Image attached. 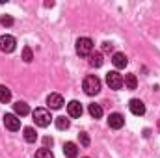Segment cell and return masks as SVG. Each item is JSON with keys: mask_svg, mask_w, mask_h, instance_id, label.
Listing matches in <instances>:
<instances>
[{"mask_svg": "<svg viewBox=\"0 0 160 158\" xmlns=\"http://www.w3.org/2000/svg\"><path fill=\"white\" fill-rule=\"evenodd\" d=\"M82 86H84V91H86V95H97V93L101 91V80L97 78L95 75H89V77H86Z\"/></svg>", "mask_w": 160, "mask_h": 158, "instance_id": "1", "label": "cell"}, {"mask_svg": "<svg viewBox=\"0 0 160 158\" xmlns=\"http://www.w3.org/2000/svg\"><path fill=\"white\" fill-rule=\"evenodd\" d=\"M32 117H34V121H36V125L38 126H48L50 125V112L48 110H45V108H36L34 112H32Z\"/></svg>", "mask_w": 160, "mask_h": 158, "instance_id": "2", "label": "cell"}, {"mask_svg": "<svg viewBox=\"0 0 160 158\" xmlns=\"http://www.w3.org/2000/svg\"><path fill=\"white\" fill-rule=\"evenodd\" d=\"M77 52H78V56H91L93 54V41L89 37H80L77 41Z\"/></svg>", "mask_w": 160, "mask_h": 158, "instance_id": "3", "label": "cell"}, {"mask_svg": "<svg viewBox=\"0 0 160 158\" xmlns=\"http://www.w3.org/2000/svg\"><path fill=\"white\" fill-rule=\"evenodd\" d=\"M106 84L110 86V89H121L123 87V77L118 71H110V73H106Z\"/></svg>", "mask_w": 160, "mask_h": 158, "instance_id": "4", "label": "cell"}, {"mask_svg": "<svg viewBox=\"0 0 160 158\" xmlns=\"http://www.w3.org/2000/svg\"><path fill=\"white\" fill-rule=\"evenodd\" d=\"M15 45H17V41L13 36H2L0 37V50L2 52H13Z\"/></svg>", "mask_w": 160, "mask_h": 158, "instance_id": "5", "label": "cell"}, {"mask_svg": "<svg viewBox=\"0 0 160 158\" xmlns=\"http://www.w3.org/2000/svg\"><path fill=\"white\" fill-rule=\"evenodd\" d=\"M47 104H48L50 110H60V108L63 106V97H62L60 93H50V95L47 97Z\"/></svg>", "mask_w": 160, "mask_h": 158, "instance_id": "6", "label": "cell"}, {"mask_svg": "<svg viewBox=\"0 0 160 158\" xmlns=\"http://www.w3.org/2000/svg\"><path fill=\"white\" fill-rule=\"evenodd\" d=\"M4 125H6V128H9V130H19V128H21V119L17 117L15 114H6V116H4Z\"/></svg>", "mask_w": 160, "mask_h": 158, "instance_id": "7", "label": "cell"}, {"mask_svg": "<svg viewBox=\"0 0 160 158\" xmlns=\"http://www.w3.org/2000/svg\"><path fill=\"white\" fill-rule=\"evenodd\" d=\"M128 108H130V112H132L134 116H143V114H145V104H143L140 99H132V101L128 102Z\"/></svg>", "mask_w": 160, "mask_h": 158, "instance_id": "8", "label": "cell"}, {"mask_svg": "<svg viewBox=\"0 0 160 158\" xmlns=\"http://www.w3.org/2000/svg\"><path fill=\"white\" fill-rule=\"evenodd\" d=\"M112 63H114L116 69H125L127 63H128V60H127V56H125L123 52H114V56H112Z\"/></svg>", "mask_w": 160, "mask_h": 158, "instance_id": "9", "label": "cell"}, {"mask_svg": "<svg viewBox=\"0 0 160 158\" xmlns=\"http://www.w3.org/2000/svg\"><path fill=\"white\" fill-rule=\"evenodd\" d=\"M123 125H125V117H123L121 114H110V117H108V126H110V128L119 130Z\"/></svg>", "mask_w": 160, "mask_h": 158, "instance_id": "10", "label": "cell"}, {"mask_svg": "<svg viewBox=\"0 0 160 158\" xmlns=\"http://www.w3.org/2000/svg\"><path fill=\"white\" fill-rule=\"evenodd\" d=\"M67 112H69L71 117H80L84 110H82V104H80L78 101H71V102L67 104Z\"/></svg>", "mask_w": 160, "mask_h": 158, "instance_id": "11", "label": "cell"}, {"mask_svg": "<svg viewBox=\"0 0 160 158\" xmlns=\"http://www.w3.org/2000/svg\"><path fill=\"white\" fill-rule=\"evenodd\" d=\"M63 153H65V156L67 158H77L78 156V147H77V143L67 141V143L63 145Z\"/></svg>", "mask_w": 160, "mask_h": 158, "instance_id": "12", "label": "cell"}, {"mask_svg": "<svg viewBox=\"0 0 160 158\" xmlns=\"http://www.w3.org/2000/svg\"><path fill=\"white\" fill-rule=\"evenodd\" d=\"M13 110H15V114H17V116H21V117L30 114V108H28V104H26V102H22V101L15 102V104H13Z\"/></svg>", "mask_w": 160, "mask_h": 158, "instance_id": "13", "label": "cell"}, {"mask_svg": "<svg viewBox=\"0 0 160 158\" xmlns=\"http://www.w3.org/2000/svg\"><path fill=\"white\" fill-rule=\"evenodd\" d=\"M88 112H89V116H91L93 119L102 117V108H101V104H95V102L89 104V106H88Z\"/></svg>", "mask_w": 160, "mask_h": 158, "instance_id": "14", "label": "cell"}, {"mask_svg": "<svg viewBox=\"0 0 160 158\" xmlns=\"http://www.w3.org/2000/svg\"><path fill=\"white\" fill-rule=\"evenodd\" d=\"M123 84H125L128 89H136V86H138V78H136V75H125Z\"/></svg>", "mask_w": 160, "mask_h": 158, "instance_id": "15", "label": "cell"}, {"mask_svg": "<svg viewBox=\"0 0 160 158\" xmlns=\"http://www.w3.org/2000/svg\"><path fill=\"white\" fill-rule=\"evenodd\" d=\"M89 65L91 67H101L102 65V54L101 52H93L89 56Z\"/></svg>", "mask_w": 160, "mask_h": 158, "instance_id": "16", "label": "cell"}, {"mask_svg": "<svg viewBox=\"0 0 160 158\" xmlns=\"http://www.w3.org/2000/svg\"><path fill=\"white\" fill-rule=\"evenodd\" d=\"M24 140H26L28 143H34V141L38 140V134H36V130H34L32 126H26V128H24Z\"/></svg>", "mask_w": 160, "mask_h": 158, "instance_id": "17", "label": "cell"}, {"mask_svg": "<svg viewBox=\"0 0 160 158\" xmlns=\"http://www.w3.org/2000/svg\"><path fill=\"white\" fill-rule=\"evenodd\" d=\"M11 101V91L6 86H0V102H9Z\"/></svg>", "mask_w": 160, "mask_h": 158, "instance_id": "18", "label": "cell"}, {"mask_svg": "<svg viewBox=\"0 0 160 158\" xmlns=\"http://www.w3.org/2000/svg\"><path fill=\"white\" fill-rule=\"evenodd\" d=\"M69 125H71V123H69V119H65L63 116H62V117H56V126H58L60 130H67V128H69Z\"/></svg>", "mask_w": 160, "mask_h": 158, "instance_id": "19", "label": "cell"}, {"mask_svg": "<svg viewBox=\"0 0 160 158\" xmlns=\"http://www.w3.org/2000/svg\"><path fill=\"white\" fill-rule=\"evenodd\" d=\"M22 60H24L26 63H30V62L34 60V54H32V48H30V47H24V48H22Z\"/></svg>", "mask_w": 160, "mask_h": 158, "instance_id": "20", "label": "cell"}, {"mask_svg": "<svg viewBox=\"0 0 160 158\" xmlns=\"http://www.w3.org/2000/svg\"><path fill=\"white\" fill-rule=\"evenodd\" d=\"M36 158H54V155H52L47 147H43V149H39V151L36 153Z\"/></svg>", "mask_w": 160, "mask_h": 158, "instance_id": "21", "label": "cell"}, {"mask_svg": "<svg viewBox=\"0 0 160 158\" xmlns=\"http://www.w3.org/2000/svg\"><path fill=\"white\" fill-rule=\"evenodd\" d=\"M0 24H4V26H11V24H13V19H11L9 15H2V17H0Z\"/></svg>", "mask_w": 160, "mask_h": 158, "instance_id": "22", "label": "cell"}, {"mask_svg": "<svg viewBox=\"0 0 160 158\" xmlns=\"http://www.w3.org/2000/svg\"><path fill=\"white\" fill-rule=\"evenodd\" d=\"M80 143H82L84 147H88V145H89V136H88L86 132H80Z\"/></svg>", "mask_w": 160, "mask_h": 158, "instance_id": "23", "label": "cell"}, {"mask_svg": "<svg viewBox=\"0 0 160 158\" xmlns=\"http://www.w3.org/2000/svg\"><path fill=\"white\" fill-rule=\"evenodd\" d=\"M102 50H104V52H112V50H114V45L106 41V43H102Z\"/></svg>", "mask_w": 160, "mask_h": 158, "instance_id": "24", "label": "cell"}, {"mask_svg": "<svg viewBox=\"0 0 160 158\" xmlns=\"http://www.w3.org/2000/svg\"><path fill=\"white\" fill-rule=\"evenodd\" d=\"M43 143H45V145H52V138H45Z\"/></svg>", "mask_w": 160, "mask_h": 158, "instance_id": "25", "label": "cell"}]
</instances>
